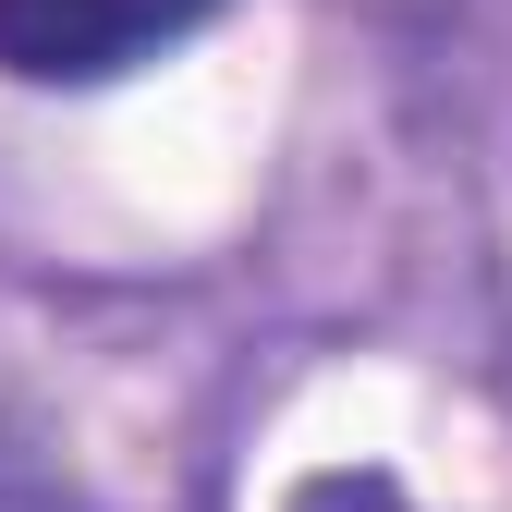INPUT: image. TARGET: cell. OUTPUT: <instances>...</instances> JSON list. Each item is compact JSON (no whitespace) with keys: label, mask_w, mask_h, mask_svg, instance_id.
<instances>
[{"label":"cell","mask_w":512,"mask_h":512,"mask_svg":"<svg viewBox=\"0 0 512 512\" xmlns=\"http://www.w3.org/2000/svg\"><path fill=\"white\" fill-rule=\"evenodd\" d=\"M220 0H0V74L13 86H110L183 49Z\"/></svg>","instance_id":"obj_1"},{"label":"cell","mask_w":512,"mask_h":512,"mask_svg":"<svg viewBox=\"0 0 512 512\" xmlns=\"http://www.w3.org/2000/svg\"><path fill=\"white\" fill-rule=\"evenodd\" d=\"M281 512H427V500H403L378 464H317V476H293Z\"/></svg>","instance_id":"obj_2"}]
</instances>
